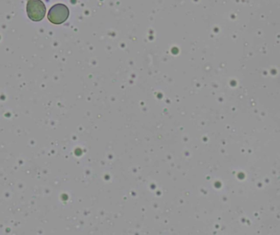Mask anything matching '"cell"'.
<instances>
[{
    "label": "cell",
    "mask_w": 280,
    "mask_h": 235,
    "mask_svg": "<svg viewBox=\"0 0 280 235\" xmlns=\"http://www.w3.org/2000/svg\"><path fill=\"white\" fill-rule=\"evenodd\" d=\"M69 9L66 5L58 4L52 7L48 13V19L50 22L55 25H60L67 20L69 17Z\"/></svg>",
    "instance_id": "cell-2"
},
{
    "label": "cell",
    "mask_w": 280,
    "mask_h": 235,
    "mask_svg": "<svg viewBox=\"0 0 280 235\" xmlns=\"http://www.w3.org/2000/svg\"><path fill=\"white\" fill-rule=\"evenodd\" d=\"M27 12L31 20L40 21L45 17L46 7L41 0H29L27 2Z\"/></svg>",
    "instance_id": "cell-1"
}]
</instances>
